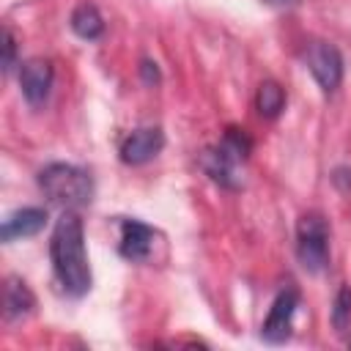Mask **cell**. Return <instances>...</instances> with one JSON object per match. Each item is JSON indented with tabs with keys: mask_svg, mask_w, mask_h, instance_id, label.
Wrapping results in <instances>:
<instances>
[{
	"mask_svg": "<svg viewBox=\"0 0 351 351\" xmlns=\"http://www.w3.org/2000/svg\"><path fill=\"white\" fill-rule=\"evenodd\" d=\"M38 186L41 192L63 206V208H80L85 203H90L93 197V181L82 167L74 165H63V162H52L38 173Z\"/></svg>",
	"mask_w": 351,
	"mask_h": 351,
	"instance_id": "obj_2",
	"label": "cell"
},
{
	"mask_svg": "<svg viewBox=\"0 0 351 351\" xmlns=\"http://www.w3.org/2000/svg\"><path fill=\"white\" fill-rule=\"evenodd\" d=\"M348 321H351V288H348V285H343V288L337 291V299H335L332 324H335V329H337V332H346Z\"/></svg>",
	"mask_w": 351,
	"mask_h": 351,
	"instance_id": "obj_14",
	"label": "cell"
},
{
	"mask_svg": "<svg viewBox=\"0 0 351 351\" xmlns=\"http://www.w3.org/2000/svg\"><path fill=\"white\" fill-rule=\"evenodd\" d=\"M154 239L156 230L140 219H121V239H118V250L126 261H148L151 250H154Z\"/></svg>",
	"mask_w": 351,
	"mask_h": 351,
	"instance_id": "obj_8",
	"label": "cell"
},
{
	"mask_svg": "<svg viewBox=\"0 0 351 351\" xmlns=\"http://www.w3.org/2000/svg\"><path fill=\"white\" fill-rule=\"evenodd\" d=\"M71 30H74L80 38H99L101 30H104V22H101V14L96 11V5L80 3V5L71 11Z\"/></svg>",
	"mask_w": 351,
	"mask_h": 351,
	"instance_id": "obj_12",
	"label": "cell"
},
{
	"mask_svg": "<svg viewBox=\"0 0 351 351\" xmlns=\"http://www.w3.org/2000/svg\"><path fill=\"white\" fill-rule=\"evenodd\" d=\"M299 304V293L293 288H285L277 293L263 326H261V337L266 343H285L291 337V324H293V313Z\"/></svg>",
	"mask_w": 351,
	"mask_h": 351,
	"instance_id": "obj_6",
	"label": "cell"
},
{
	"mask_svg": "<svg viewBox=\"0 0 351 351\" xmlns=\"http://www.w3.org/2000/svg\"><path fill=\"white\" fill-rule=\"evenodd\" d=\"M3 304H5V318L16 321V318H25L36 307V296H33V291L22 280L8 277L5 280V299H3Z\"/></svg>",
	"mask_w": 351,
	"mask_h": 351,
	"instance_id": "obj_11",
	"label": "cell"
},
{
	"mask_svg": "<svg viewBox=\"0 0 351 351\" xmlns=\"http://www.w3.org/2000/svg\"><path fill=\"white\" fill-rule=\"evenodd\" d=\"M47 222V211L44 208H19L14 211L5 222H3V241H14V239H25V236H36Z\"/></svg>",
	"mask_w": 351,
	"mask_h": 351,
	"instance_id": "obj_10",
	"label": "cell"
},
{
	"mask_svg": "<svg viewBox=\"0 0 351 351\" xmlns=\"http://www.w3.org/2000/svg\"><path fill=\"white\" fill-rule=\"evenodd\" d=\"M52 77H55L52 63L44 60V58H33V60H25L22 63V69H19V88H22L25 99L33 107H38V104L47 101L49 88H52Z\"/></svg>",
	"mask_w": 351,
	"mask_h": 351,
	"instance_id": "obj_7",
	"label": "cell"
},
{
	"mask_svg": "<svg viewBox=\"0 0 351 351\" xmlns=\"http://www.w3.org/2000/svg\"><path fill=\"white\" fill-rule=\"evenodd\" d=\"M16 63V41L11 36V30H3V69H14Z\"/></svg>",
	"mask_w": 351,
	"mask_h": 351,
	"instance_id": "obj_15",
	"label": "cell"
},
{
	"mask_svg": "<svg viewBox=\"0 0 351 351\" xmlns=\"http://www.w3.org/2000/svg\"><path fill=\"white\" fill-rule=\"evenodd\" d=\"M165 145V134L159 126H145L132 132L123 143H121V159L126 165H143L148 159H154Z\"/></svg>",
	"mask_w": 351,
	"mask_h": 351,
	"instance_id": "obj_9",
	"label": "cell"
},
{
	"mask_svg": "<svg viewBox=\"0 0 351 351\" xmlns=\"http://www.w3.org/2000/svg\"><path fill=\"white\" fill-rule=\"evenodd\" d=\"M49 258L60 288L69 296H82L90 291V263L85 252V230L82 219L74 208H66L52 228L49 239Z\"/></svg>",
	"mask_w": 351,
	"mask_h": 351,
	"instance_id": "obj_1",
	"label": "cell"
},
{
	"mask_svg": "<svg viewBox=\"0 0 351 351\" xmlns=\"http://www.w3.org/2000/svg\"><path fill=\"white\" fill-rule=\"evenodd\" d=\"M250 148H252L250 137H247L241 129L230 126V129L225 132L222 143L214 145V148H208V151L203 154L200 165H203V170H206L217 184H222V186H228V189H236V186H239V167H241V162L247 159Z\"/></svg>",
	"mask_w": 351,
	"mask_h": 351,
	"instance_id": "obj_3",
	"label": "cell"
},
{
	"mask_svg": "<svg viewBox=\"0 0 351 351\" xmlns=\"http://www.w3.org/2000/svg\"><path fill=\"white\" fill-rule=\"evenodd\" d=\"M304 63L310 69V74L315 77V82L321 85V90H335L343 80V58L337 52V47H332L329 41H310L304 47Z\"/></svg>",
	"mask_w": 351,
	"mask_h": 351,
	"instance_id": "obj_5",
	"label": "cell"
},
{
	"mask_svg": "<svg viewBox=\"0 0 351 351\" xmlns=\"http://www.w3.org/2000/svg\"><path fill=\"white\" fill-rule=\"evenodd\" d=\"M296 258L304 271L318 274L329 263V228L321 214H304L296 222Z\"/></svg>",
	"mask_w": 351,
	"mask_h": 351,
	"instance_id": "obj_4",
	"label": "cell"
},
{
	"mask_svg": "<svg viewBox=\"0 0 351 351\" xmlns=\"http://www.w3.org/2000/svg\"><path fill=\"white\" fill-rule=\"evenodd\" d=\"M269 3H274V5H291L293 0H269Z\"/></svg>",
	"mask_w": 351,
	"mask_h": 351,
	"instance_id": "obj_17",
	"label": "cell"
},
{
	"mask_svg": "<svg viewBox=\"0 0 351 351\" xmlns=\"http://www.w3.org/2000/svg\"><path fill=\"white\" fill-rule=\"evenodd\" d=\"M255 107H258V112H261L263 118H274V115H280V110L285 107V90H282L277 82L266 80V82L258 88Z\"/></svg>",
	"mask_w": 351,
	"mask_h": 351,
	"instance_id": "obj_13",
	"label": "cell"
},
{
	"mask_svg": "<svg viewBox=\"0 0 351 351\" xmlns=\"http://www.w3.org/2000/svg\"><path fill=\"white\" fill-rule=\"evenodd\" d=\"M143 74L148 77V82H156V80H159V71H156V63H148V60H145V63H143Z\"/></svg>",
	"mask_w": 351,
	"mask_h": 351,
	"instance_id": "obj_16",
	"label": "cell"
}]
</instances>
